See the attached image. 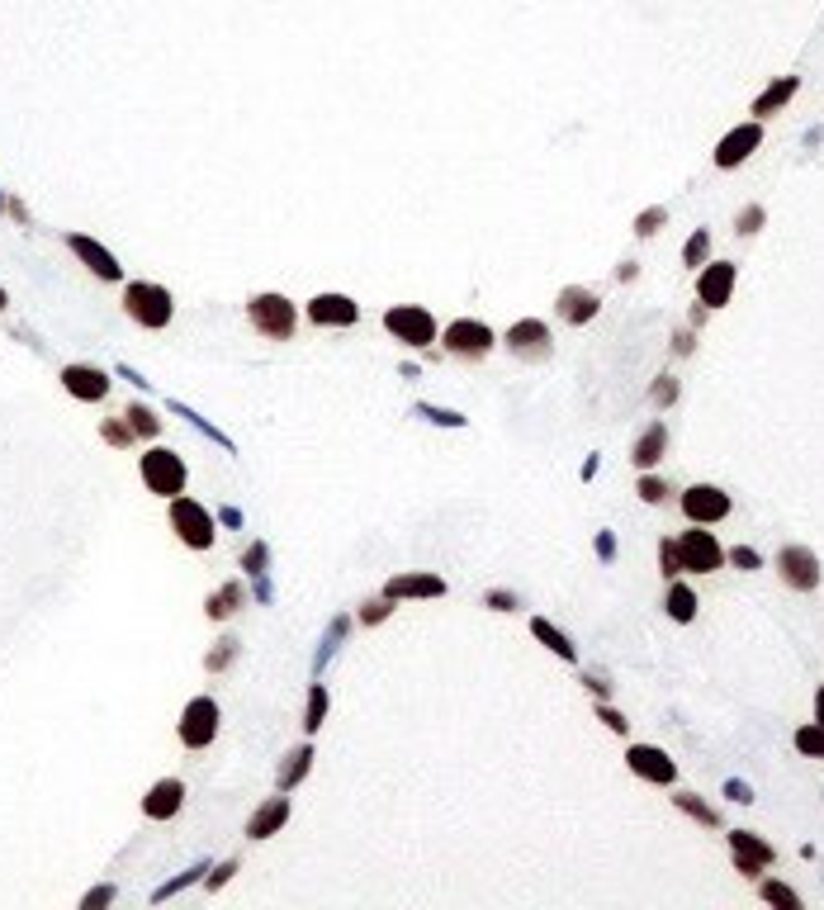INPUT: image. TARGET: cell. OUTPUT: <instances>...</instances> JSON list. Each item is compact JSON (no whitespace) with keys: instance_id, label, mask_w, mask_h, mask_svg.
Segmentation results:
<instances>
[{"instance_id":"39","label":"cell","mask_w":824,"mask_h":910,"mask_svg":"<svg viewBox=\"0 0 824 910\" xmlns=\"http://www.w3.org/2000/svg\"><path fill=\"white\" fill-rule=\"evenodd\" d=\"M100 437H105L109 446H119V451H128V446L138 441V432L128 427V418H105V422H100Z\"/></svg>"},{"instance_id":"40","label":"cell","mask_w":824,"mask_h":910,"mask_svg":"<svg viewBox=\"0 0 824 910\" xmlns=\"http://www.w3.org/2000/svg\"><path fill=\"white\" fill-rule=\"evenodd\" d=\"M682 261H687V266H706V261H711V233H706V228H697V233L687 237V247H682Z\"/></svg>"},{"instance_id":"12","label":"cell","mask_w":824,"mask_h":910,"mask_svg":"<svg viewBox=\"0 0 824 910\" xmlns=\"http://www.w3.org/2000/svg\"><path fill=\"white\" fill-rule=\"evenodd\" d=\"M730 858H735V873L758 877L777 863V849L763 835H753V830H730Z\"/></svg>"},{"instance_id":"30","label":"cell","mask_w":824,"mask_h":910,"mask_svg":"<svg viewBox=\"0 0 824 910\" xmlns=\"http://www.w3.org/2000/svg\"><path fill=\"white\" fill-rule=\"evenodd\" d=\"M663 612H668V617L673 621H682V626H687V621L697 617V593H692V588H687V583H668V598H663Z\"/></svg>"},{"instance_id":"47","label":"cell","mask_w":824,"mask_h":910,"mask_svg":"<svg viewBox=\"0 0 824 910\" xmlns=\"http://www.w3.org/2000/svg\"><path fill=\"white\" fill-rule=\"evenodd\" d=\"M663 223H668V209L654 204V209H645V214H635V237H654Z\"/></svg>"},{"instance_id":"38","label":"cell","mask_w":824,"mask_h":910,"mask_svg":"<svg viewBox=\"0 0 824 910\" xmlns=\"http://www.w3.org/2000/svg\"><path fill=\"white\" fill-rule=\"evenodd\" d=\"M209 868H214L209 858H199V863H190V868H185L180 877H171V882H166V887H162L157 896H152V901H171V896H176V892H185L190 882H199V873H209Z\"/></svg>"},{"instance_id":"36","label":"cell","mask_w":824,"mask_h":910,"mask_svg":"<svg viewBox=\"0 0 824 910\" xmlns=\"http://www.w3.org/2000/svg\"><path fill=\"white\" fill-rule=\"evenodd\" d=\"M791 745H796V754H806V759H824V726L820 721L815 726H801L791 735Z\"/></svg>"},{"instance_id":"20","label":"cell","mask_w":824,"mask_h":910,"mask_svg":"<svg viewBox=\"0 0 824 910\" xmlns=\"http://www.w3.org/2000/svg\"><path fill=\"white\" fill-rule=\"evenodd\" d=\"M62 384H67V394L72 399H81V403H100L109 394V375L100 370V365H67L62 370Z\"/></svg>"},{"instance_id":"61","label":"cell","mask_w":824,"mask_h":910,"mask_svg":"<svg viewBox=\"0 0 824 910\" xmlns=\"http://www.w3.org/2000/svg\"><path fill=\"white\" fill-rule=\"evenodd\" d=\"M0 209H5V195H0Z\"/></svg>"},{"instance_id":"9","label":"cell","mask_w":824,"mask_h":910,"mask_svg":"<svg viewBox=\"0 0 824 910\" xmlns=\"http://www.w3.org/2000/svg\"><path fill=\"white\" fill-rule=\"evenodd\" d=\"M678 550H682V574H716L725 565V550H720L716 531H701L697 522H692V531L678 536Z\"/></svg>"},{"instance_id":"46","label":"cell","mask_w":824,"mask_h":910,"mask_svg":"<svg viewBox=\"0 0 824 910\" xmlns=\"http://www.w3.org/2000/svg\"><path fill=\"white\" fill-rule=\"evenodd\" d=\"M484 607H493V612H521L526 602H521V593H512V588H488Z\"/></svg>"},{"instance_id":"35","label":"cell","mask_w":824,"mask_h":910,"mask_svg":"<svg viewBox=\"0 0 824 910\" xmlns=\"http://www.w3.org/2000/svg\"><path fill=\"white\" fill-rule=\"evenodd\" d=\"M394 607H398V602L384 598V593H379V598H365V602H360V612H356V621H360V626H384V621L394 617Z\"/></svg>"},{"instance_id":"49","label":"cell","mask_w":824,"mask_h":910,"mask_svg":"<svg viewBox=\"0 0 824 910\" xmlns=\"http://www.w3.org/2000/svg\"><path fill=\"white\" fill-rule=\"evenodd\" d=\"M597 721H602V726H607L611 735H626V730H630V721H626V716H621L616 707H611V702H597Z\"/></svg>"},{"instance_id":"60","label":"cell","mask_w":824,"mask_h":910,"mask_svg":"<svg viewBox=\"0 0 824 910\" xmlns=\"http://www.w3.org/2000/svg\"><path fill=\"white\" fill-rule=\"evenodd\" d=\"M5 304H10V299H5V290H0V313H5Z\"/></svg>"},{"instance_id":"4","label":"cell","mask_w":824,"mask_h":910,"mask_svg":"<svg viewBox=\"0 0 824 910\" xmlns=\"http://www.w3.org/2000/svg\"><path fill=\"white\" fill-rule=\"evenodd\" d=\"M124 309H128V318L143 323V328H166L171 313H176V304H171V290L152 285V280H133V285L124 290Z\"/></svg>"},{"instance_id":"33","label":"cell","mask_w":824,"mask_h":910,"mask_svg":"<svg viewBox=\"0 0 824 910\" xmlns=\"http://www.w3.org/2000/svg\"><path fill=\"white\" fill-rule=\"evenodd\" d=\"M237 655H242V640L223 636V640L214 645V650H209V659H204V669H209V674H223V669H233V664H237Z\"/></svg>"},{"instance_id":"7","label":"cell","mask_w":824,"mask_h":910,"mask_svg":"<svg viewBox=\"0 0 824 910\" xmlns=\"http://www.w3.org/2000/svg\"><path fill=\"white\" fill-rule=\"evenodd\" d=\"M502 346H507L517 361H526V365H540V361H550V356H555L550 323H540V318H521V323H512L507 337H502Z\"/></svg>"},{"instance_id":"34","label":"cell","mask_w":824,"mask_h":910,"mask_svg":"<svg viewBox=\"0 0 824 910\" xmlns=\"http://www.w3.org/2000/svg\"><path fill=\"white\" fill-rule=\"evenodd\" d=\"M124 418H128V427L138 432V441H143V437H157V432H162V418H157V413H152L147 403H128Z\"/></svg>"},{"instance_id":"6","label":"cell","mask_w":824,"mask_h":910,"mask_svg":"<svg viewBox=\"0 0 824 910\" xmlns=\"http://www.w3.org/2000/svg\"><path fill=\"white\" fill-rule=\"evenodd\" d=\"M772 565H777V579L787 583L791 593H815V588H820V579H824L820 555H815L810 546H782Z\"/></svg>"},{"instance_id":"16","label":"cell","mask_w":824,"mask_h":910,"mask_svg":"<svg viewBox=\"0 0 824 910\" xmlns=\"http://www.w3.org/2000/svg\"><path fill=\"white\" fill-rule=\"evenodd\" d=\"M735 261H706L697 275V299L706 309H725L730 294H735Z\"/></svg>"},{"instance_id":"17","label":"cell","mask_w":824,"mask_h":910,"mask_svg":"<svg viewBox=\"0 0 824 910\" xmlns=\"http://www.w3.org/2000/svg\"><path fill=\"white\" fill-rule=\"evenodd\" d=\"M384 598H394V602L446 598V579H441V574H427V569H412V574H389V583H384Z\"/></svg>"},{"instance_id":"10","label":"cell","mask_w":824,"mask_h":910,"mask_svg":"<svg viewBox=\"0 0 824 910\" xmlns=\"http://www.w3.org/2000/svg\"><path fill=\"white\" fill-rule=\"evenodd\" d=\"M682 517L687 522H697V527H716L730 517V493L716 489V484H692V489H682Z\"/></svg>"},{"instance_id":"14","label":"cell","mask_w":824,"mask_h":910,"mask_svg":"<svg viewBox=\"0 0 824 910\" xmlns=\"http://www.w3.org/2000/svg\"><path fill=\"white\" fill-rule=\"evenodd\" d=\"M758 147H763V124H758V119H749V124L730 128V133H725V138L716 143V166H720V171H735L739 162H749Z\"/></svg>"},{"instance_id":"42","label":"cell","mask_w":824,"mask_h":910,"mask_svg":"<svg viewBox=\"0 0 824 910\" xmlns=\"http://www.w3.org/2000/svg\"><path fill=\"white\" fill-rule=\"evenodd\" d=\"M659 574L668 583L682 574V550H678V536H668V541H659Z\"/></svg>"},{"instance_id":"15","label":"cell","mask_w":824,"mask_h":910,"mask_svg":"<svg viewBox=\"0 0 824 910\" xmlns=\"http://www.w3.org/2000/svg\"><path fill=\"white\" fill-rule=\"evenodd\" d=\"M555 313L564 328H583V323H592L602 313V294L588 290V285H564L555 294Z\"/></svg>"},{"instance_id":"48","label":"cell","mask_w":824,"mask_h":910,"mask_svg":"<svg viewBox=\"0 0 824 910\" xmlns=\"http://www.w3.org/2000/svg\"><path fill=\"white\" fill-rule=\"evenodd\" d=\"M725 565H735V569H763V555H758V550L753 546H735V550H725Z\"/></svg>"},{"instance_id":"1","label":"cell","mask_w":824,"mask_h":910,"mask_svg":"<svg viewBox=\"0 0 824 910\" xmlns=\"http://www.w3.org/2000/svg\"><path fill=\"white\" fill-rule=\"evenodd\" d=\"M247 318L251 328L261 332L266 342H289L299 328V309L289 304L285 294H251L247 299Z\"/></svg>"},{"instance_id":"57","label":"cell","mask_w":824,"mask_h":910,"mask_svg":"<svg viewBox=\"0 0 824 910\" xmlns=\"http://www.w3.org/2000/svg\"><path fill=\"white\" fill-rule=\"evenodd\" d=\"M223 527H242V512H237V508H223Z\"/></svg>"},{"instance_id":"45","label":"cell","mask_w":824,"mask_h":910,"mask_svg":"<svg viewBox=\"0 0 824 910\" xmlns=\"http://www.w3.org/2000/svg\"><path fill=\"white\" fill-rule=\"evenodd\" d=\"M649 399H654V408H673V403L682 399V384L673 380V375H659L654 389H649Z\"/></svg>"},{"instance_id":"54","label":"cell","mask_w":824,"mask_h":910,"mask_svg":"<svg viewBox=\"0 0 824 910\" xmlns=\"http://www.w3.org/2000/svg\"><path fill=\"white\" fill-rule=\"evenodd\" d=\"M592 550H597L602 560H616V536H611V531H597V541H592Z\"/></svg>"},{"instance_id":"31","label":"cell","mask_w":824,"mask_h":910,"mask_svg":"<svg viewBox=\"0 0 824 910\" xmlns=\"http://www.w3.org/2000/svg\"><path fill=\"white\" fill-rule=\"evenodd\" d=\"M327 707H332V697H327V688L313 678V688H308V702H304V735H318L327 721Z\"/></svg>"},{"instance_id":"2","label":"cell","mask_w":824,"mask_h":910,"mask_svg":"<svg viewBox=\"0 0 824 910\" xmlns=\"http://www.w3.org/2000/svg\"><path fill=\"white\" fill-rule=\"evenodd\" d=\"M441 346H446L450 361L479 365V361H488V351L498 346V337H493V328L479 323V318H455V323H446V332H441Z\"/></svg>"},{"instance_id":"3","label":"cell","mask_w":824,"mask_h":910,"mask_svg":"<svg viewBox=\"0 0 824 910\" xmlns=\"http://www.w3.org/2000/svg\"><path fill=\"white\" fill-rule=\"evenodd\" d=\"M384 332H389L394 342L412 346V351H427V346L441 337L431 309H422V304H394V309L384 313Z\"/></svg>"},{"instance_id":"18","label":"cell","mask_w":824,"mask_h":910,"mask_svg":"<svg viewBox=\"0 0 824 910\" xmlns=\"http://www.w3.org/2000/svg\"><path fill=\"white\" fill-rule=\"evenodd\" d=\"M308 323H318V328H356L360 304L351 294H318V299H308Z\"/></svg>"},{"instance_id":"55","label":"cell","mask_w":824,"mask_h":910,"mask_svg":"<svg viewBox=\"0 0 824 910\" xmlns=\"http://www.w3.org/2000/svg\"><path fill=\"white\" fill-rule=\"evenodd\" d=\"M673 351H678V356H692V351H697V332L692 328L678 332V337H673Z\"/></svg>"},{"instance_id":"8","label":"cell","mask_w":824,"mask_h":910,"mask_svg":"<svg viewBox=\"0 0 824 910\" xmlns=\"http://www.w3.org/2000/svg\"><path fill=\"white\" fill-rule=\"evenodd\" d=\"M171 527H176V536L190 550H209V546H214V517L199 508L195 498H185V493L171 498Z\"/></svg>"},{"instance_id":"28","label":"cell","mask_w":824,"mask_h":910,"mask_svg":"<svg viewBox=\"0 0 824 910\" xmlns=\"http://www.w3.org/2000/svg\"><path fill=\"white\" fill-rule=\"evenodd\" d=\"M346 631H351V617H346V612H337V617L327 621L323 640H318V655H313V678H323V669L332 664V655L341 650V640H346Z\"/></svg>"},{"instance_id":"41","label":"cell","mask_w":824,"mask_h":910,"mask_svg":"<svg viewBox=\"0 0 824 910\" xmlns=\"http://www.w3.org/2000/svg\"><path fill=\"white\" fill-rule=\"evenodd\" d=\"M635 493H640V498H645V503H649V508H663V503H668V498H673V489H668V484H663V479H659V474H640V489H635Z\"/></svg>"},{"instance_id":"37","label":"cell","mask_w":824,"mask_h":910,"mask_svg":"<svg viewBox=\"0 0 824 910\" xmlns=\"http://www.w3.org/2000/svg\"><path fill=\"white\" fill-rule=\"evenodd\" d=\"M412 413L417 418H427L431 427H465V413H455V408H436V403H412Z\"/></svg>"},{"instance_id":"52","label":"cell","mask_w":824,"mask_h":910,"mask_svg":"<svg viewBox=\"0 0 824 910\" xmlns=\"http://www.w3.org/2000/svg\"><path fill=\"white\" fill-rule=\"evenodd\" d=\"M109 901H114V887H109V882H100V887H95V892H86V901H81V910L109 906Z\"/></svg>"},{"instance_id":"11","label":"cell","mask_w":824,"mask_h":910,"mask_svg":"<svg viewBox=\"0 0 824 910\" xmlns=\"http://www.w3.org/2000/svg\"><path fill=\"white\" fill-rule=\"evenodd\" d=\"M176 730H180V745H185V749L214 745V735H218V702H214V697H195V702H185Z\"/></svg>"},{"instance_id":"22","label":"cell","mask_w":824,"mask_h":910,"mask_svg":"<svg viewBox=\"0 0 824 910\" xmlns=\"http://www.w3.org/2000/svg\"><path fill=\"white\" fill-rule=\"evenodd\" d=\"M289 820V797H266L247 820V839H270L280 835V825Z\"/></svg>"},{"instance_id":"13","label":"cell","mask_w":824,"mask_h":910,"mask_svg":"<svg viewBox=\"0 0 824 910\" xmlns=\"http://www.w3.org/2000/svg\"><path fill=\"white\" fill-rule=\"evenodd\" d=\"M626 768L635 773V778L654 783V787H673V783H678V759H668L659 745H630Z\"/></svg>"},{"instance_id":"23","label":"cell","mask_w":824,"mask_h":910,"mask_svg":"<svg viewBox=\"0 0 824 910\" xmlns=\"http://www.w3.org/2000/svg\"><path fill=\"white\" fill-rule=\"evenodd\" d=\"M663 451H668V422H649L645 432L635 437V451H630V460H635V470L645 474V470H654L663 460Z\"/></svg>"},{"instance_id":"59","label":"cell","mask_w":824,"mask_h":910,"mask_svg":"<svg viewBox=\"0 0 824 910\" xmlns=\"http://www.w3.org/2000/svg\"><path fill=\"white\" fill-rule=\"evenodd\" d=\"M815 721L824 726V688H815Z\"/></svg>"},{"instance_id":"43","label":"cell","mask_w":824,"mask_h":910,"mask_svg":"<svg viewBox=\"0 0 824 910\" xmlns=\"http://www.w3.org/2000/svg\"><path fill=\"white\" fill-rule=\"evenodd\" d=\"M242 569H247L251 579L270 574V546H266V541H251V546L242 550Z\"/></svg>"},{"instance_id":"50","label":"cell","mask_w":824,"mask_h":910,"mask_svg":"<svg viewBox=\"0 0 824 910\" xmlns=\"http://www.w3.org/2000/svg\"><path fill=\"white\" fill-rule=\"evenodd\" d=\"M233 873H237V858H223L218 868H209L204 887H209V892H223V882H233Z\"/></svg>"},{"instance_id":"56","label":"cell","mask_w":824,"mask_h":910,"mask_svg":"<svg viewBox=\"0 0 824 910\" xmlns=\"http://www.w3.org/2000/svg\"><path fill=\"white\" fill-rule=\"evenodd\" d=\"M270 598H275V593H270V579L261 574V579H256V602H270Z\"/></svg>"},{"instance_id":"21","label":"cell","mask_w":824,"mask_h":910,"mask_svg":"<svg viewBox=\"0 0 824 910\" xmlns=\"http://www.w3.org/2000/svg\"><path fill=\"white\" fill-rule=\"evenodd\" d=\"M180 806H185V783H180V778H162L157 787H147L143 816L147 820H171Z\"/></svg>"},{"instance_id":"32","label":"cell","mask_w":824,"mask_h":910,"mask_svg":"<svg viewBox=\"0 0 824 910\" xmlns=\"http://www.w3.org/2000/svg\"><path fill=\"white\" fill-rule=\"evenodd\" d=\"M758 896L768 901V906H782V910H801V896L791 892L787 882H777V877H763L758 882Z\"/></svg>"},{"instance_id":"58","label":"cell","mask_w":824,"mask_h":910,"mask_svg":"<svg viewBox=\"0 0 824 910\" xmlns=\"http://www.w3.org/2000/svg\"><path fill=\"white\" fill-rule=\"evenodd\" d=\"M616 280H635V261H621L616 266Z\"/></svg>"},{"instance_id":"29","label":"cell","mask_w":824,"mask_h":910,"mask_svg":"<svg viewBox=\"0 0 824 910\" xmlns=\"http://www.w3.org/2000/svg\"><path fill=\"white\" fill-rule=\"evenodd\" d=\"M673 806H678L682 816H692L697 825H706V830H720V825H725L720 806H711V801L697 797V792H678V797H673Z\"/></svg>"},{"instance_id":"25","label":"cell","mask_w":824,"mask_h":910,"mask_svg":"<svg viewBox=\"0 0 824 910\" xmlns=\"http://www.w3.org/2000/svg\"><path fill=\"white\" fill-rule=\"evenodd\" d=\"M313 759H318V754H313V745L289 749L285 759H280V768H275V787H280V792H294V787H299L308 773H313Z\"/></svg>"},{"instance_id":"53","label":"cell","mask_w":824,"mask_h":910,"mask_svg":"<svg viewBox=\"0 0 824 910\" xmlns=\"http://www.w3.org/2000/svg\"><path fill=\"white\" fill-rule=\"evenodd\" d=\"M725 797L739 801V806H749V801H753V787H749V783H739V778H730V783H725Z\"/></svg>"},{"instance_id":"51","label":"cell","mask_w":824,"mask_h":910,"mask_svg":"<svg viewBox=\"0 0 824 910\" xmlns=\"http://www.w3.org/2000/svg\"><path fill=\"white\" fill-rule=\"evenodd\" d=\"M583 688H588L597 702H607V697H611V678L597 674V669H588V674H583Z\"/></svg>"},{"instance_id":"27","label":"cell","mask_w":824,"mask_h":910,"mask_svg":"<svg viewBox=\"0 0 824 910\" xmlns=\"http://www.w3.org/2000/svg\"><path fill=\"white\" fill-rule=\"evenodd\" d=\"M801 91V76H777L768 91L753 100V119H768V114H777L782 105H791V95Z\"/></svg>"},{"instance_id":"24","label":"cell","mask_w":824,"mask_h":910,"mask_svg":"<svg viewBox=\"0 0 824 910\" xmlns=\"http://www.w3.org/2000/svg\"><path fill=\"white\" fill-rule=\"evenodd\" d=\"M242 607H247V583H242V579H228L223 588L209 593V602H204L209 621H228V617H237Z\"/></svg>"},{"instance_id":"19","label":"cell","mask_w":824,"mask_h":910,"mask_svg":"<svg viewBox=\"0 0 824 910\" xmlns=\"http://www.w3.org/2000/svg\"><path fill=\"white\" fill-rule=\"evenodd\" d=\"M67 247H72L81 261H86V271L95 275V280H119L124 275V266H119V256L109 252V247H100L95 237H86V233H72L67 237Z\"/></svg>"},{"instance_id":"26","label":"cell","mask_w":824,"mask_h":910,"mask_svg":"<svg viewBox=\"0 0 824 910\" xmlns=\"http://www.w3.org/2000/svg\"><path fill=\"white\" fill-rule=\"evenodd\" d=\"M531 636H536L540 645H545V650H550V655H559V659H564V664H574V659H578V645H574V636H569V631H559L555 621H545V617H531Z\"/></svg>"},{"instance_id":"44","label":"cell","mask_w":824,"mask_h":910,"mask_svg":"<svg viewBox=\"0 0 824 910\" xmlns=\"http://www.w3.org/2000/svg\"><path fill=\"white\" fill-rule=\"evenodd\" d=\"M763 223H768V209H763V204H744V209H739V219H735V233L753 237V233H763Z\"/></svg>"},{"instance_id":"5","label":"cell","mask_w":824,"mask_h":910,"mask_svg":"<svg viewBox=\"0 0 824 910\" xmlns=\"http://www.w3.org/2000/svg\"><path fill=\"white\" fill-rule=\"evenodd\" d=\"M138 470H143L147 493H162V498L185 493V460H180L176 451H166V446H152V451L138 460Z\"/></svg>"}]
</instances>
